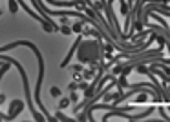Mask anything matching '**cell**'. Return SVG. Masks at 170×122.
Returning a JSON list of instances; mask_svg holds the SVG:
<instances>
[{
    "label": "cell",
    "instance_id": "cell-2",
    "mask_svg": "<svg viewBox=\"0 0 170 122\" xmlns=\"http://www.w3.org/2000/svg\"><path fill=\"white\" fill-rule=\"evenodd\" d=\"M26 104L20 100V98H13L11 102H9V109H7V115H6V120H15L18 113L24 111Z\"/></svg>",
    "mask_w": 170,
    "mask_h": 122
},
{
    "label": "cell",
    "instance_id": "cell-9",
    "mask_svg": "<svg viewBox=\"0 0 170 122\" xmlns=\"http://www.w3.org/2000/svg\"><path fill=\"white\" fill-rule=\"evenodd\" d=\"M71 31H73V29H71V27H68V26H64V24L60 26V33H64V35H70Z\"/></svg>",
    "mask_w": 170,
    "mask_h": 122
},
{
    "label": "cell",
    "instance_id": "cell-6",
    "mask_svg": "<svg viewBox=\"0 0 170 122\" xmlns=\"http://www.w3.org/2000/svg\"><path fill=\"white\" fill-rule=\"evenodd\" d=\"M70 102H71V100H70L68 97H62V98H60V102H59V109H64V108H68V106H70Z\"/></svg>",
    "mask_w": 170,
    "mask_h": 122
},
{
    "label": "cell",
    "instance_id": "cell-4",
    "mask_svg": "<svg viewBox=\"0 0 170 122\" xmlns=\"http://www.w3.org/2000/svg\"><path fill=\"white\" fill-rule=\"evenodd\" d=\"M7 4H9V11H11V13H17L18 11V2L17 0H7Z\"/></svg>",
    "mask_w": 170,
    "mask_h": 122
},
{
    "label": "cell",
    "instance_id": "cell-3",
    "mask_svg": "<svg viewBox=\"0 0 170 122\" xmlns=\"http://www.w3.org/2000/svg\"><path fill=\"white\" fill-rule=\"evenodd\" d=\"M82 24H84V20L82 18H77V22H75V24H73V33H77V35H81V33H82Z\"/></svg>",
    "mask_w": 170,
    "mask_h": 122
},
{
    "label": "cell",
    "instance_id": "cell-7",
    "mask_svg": "<svg viewBox=\"0 0 170 122\" xmlns=\"http://www.w3.org/2000/svg\"><path fill=\"white\" fill-rule=\"evenodd\" d=\"M49 93H51V97H60V87H57V86H51Z\"/></svg>",
    "mask_w": 170,
    "mask_h": 122
},
{
    "label": "cell",
    "instance_id": "cell-10",
    "mask_svg": "<svg viewBox=\"0 0 170 122\" xmlns=\"http://www.w3.org/2000/svg\"><path fill=\"white\" fill-rule=\"evenodd\" d=\"M70 100H71V102H77V100H79V95H77V93H71V95H70Z\"/></svg>",
    "mask_w": 170,
    "mask_h": 122
},
{
    "label": "cell",
    "instance_id": "cell-12",
    "mask_svg": "<svg viewBox=\"0 0 170 122\" xmlns=\"http://www.w3.org/2000/svg\"><path fill=\"white\" fill-rule=\"evenodd\" d=\"M0 15H2V9H0Z\"/></svg>",
    "mask_w": 170,
    "mask_h": 122
},
{
    "label": "cell",
    "instance_id": "cell-1",
    "mask_svg": "<svg viewBox=\"0 0 170 122\" xmlns=\"http://www.w3.org/2000/svg\"><path fill=\"white\" fill-rule=\"evenodd\" d=\"M102 38H90V40H82L77 48V58L81 64H88V66H97L101 57L104 55V46H102Z\"/></svg>",
    "mask_w": 170,
    "mask_h": 122
},
{
    "label": "cell",
    "instance_id": "cell-11",
    "mask_svg": "<svg viewBox=\"0 0 170 122\" xmlns=\"http://www.w3.org/2000/svg\"><path fill=\"white\" fill-rule=\"evenodd\" d=\"M6 102V95H0V106H2Z\"/></svg>",
    "mask_w": 170,
    "mask_h": 122
},
{
    "label": "cell",
    "instance_id": "cell-8",
    "mask_svg": "<svg viewBox=\"0 0 170 122\" xmlns=\"http://www.w3.org/2000/svg\"><path fill=\"white\" fill-rule=\"evenodd\" d=\"M157 109H159V113H161V117H163V120H170V117L166 115V109H165L163 106H159Z\"/></svg>",
    "mask_w": 170,
    "mask_h": 122
},
{
    "label": "cell",
    "instance_id": "cell-5",
    "mask_svg": "<svg viewBox=\"0 0 170 122\" xmlns=\"http://www.w3.org/2000/svg\"><path fill=\"white\" fill-rule=\"evenodd\" d=\"M55 118H59V120H62V122H70V120H71L70 117H66L64 113H62V109H59V111L55 113Z\"/></svg>",
    "mask_w": 170,
    "mask_h": 122
}]
</instances>
